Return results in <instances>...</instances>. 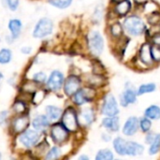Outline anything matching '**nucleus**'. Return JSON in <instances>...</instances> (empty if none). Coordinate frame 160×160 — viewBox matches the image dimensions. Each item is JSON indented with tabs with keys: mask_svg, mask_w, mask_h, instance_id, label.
<instances>
[{
	"mask_svg": "<svg viewBox=\"0 0 160 160\" xmlns=\"http://www.w3.org/2000/svg\"><path fill=\"white\" fill-rule=\"evenodd\" d=\"M156 90H157V84L155 82L142 83L137 88V95H138V97H141V96H143L145 94L153 93Z\"/></svg>",
	"mask_w": 160,
	"mask_h": 160,
	"instance_id": "25",
	"label": "nucleus"
},
{
	"mask_svg": "<svg viewBox=\"0 0 160 160\" xmlns=\"http://www.w3.org/2000/svg\"><path fill=\"white\" fill-rule=\"evenodd\" d=\"M53 29V22L49 18H41L36 24L33 36L36 38H42L52 34Z\"/></svg>",
	"mask_w": 160,
	"mask_h": 160,
	"instance_id": "6",
	"label": "nucleus"
},
{
	"mask_svg": "<svg viewBox=\"0 0 160 160\" xmlns=\"http://www.w3.org/2000/svg\"><path fill=\"white\" fill-rule=\"evenodd\" d=\"M93 72L95 74H100V75H103L104 72H105V68L103 67V65L98 62V61H94L93 63Z\"/></svg>",
	"mask_w": 160,
	"mask_h": 160,
	"instance_id": "37",
	"label": "nucleus"
},
{
	"mask_svg": "<svg viewBox=\"0 0 160 160\" xmlns=\"http://www.w3.org/2000/svg\"><path fill=\"white\" fill-rule=\"evenodd\" d=\"M143 115L152 121H157L160 119V107L158 105L153 104L147 107L143 112Z\"/></svg>",
	"mask_w": 160,
	"mask_h": 160,
	"instance_id": "23",
	"label": "nucleus"
},
{
	"mask_svg": "<svg viewBox=\"0 0 160 160\" xmlns=\"http://www.w3.org/2000/svg\"><path fill=\"white\" fill-rule=\"evenodd\" d=\"M145 134H146V135H145V138H144V142H145L146 144L150 145V144L152 143V142L154 141V139H155L157 133H154V132H152V131L150 130L149 132H147V133H145Z\"/></svg>",
	"mask_w": 160,
	"mask_h": 160,
	"instance_id": "40",
	"label": "nucleus"
},
{
	"mask_svg": "<svg viewBox=\"0 0 160 160\" xmlns=\"http://www.w3.org/2000/svg\"><path fill=\"white\" fill-rule=\"evenodd\" d=\"M64 81H65V78H64L63 73L58 70H54L51 73L48 79L47 86L52 91H58L63 86Z\"/></svg>",
	"mask_w": 160,
	"mask_h": 160,
	"instance_id": "13",
	"label": "nucleus"
},
{
	"mask_svg": "<svg viewBox=\"0 0 160 160\" xmlns=\"http://www.w3.org/2000/svg\"><path fill=\"white\" fill-rule=\"evenodd\" d=\"M160 152V133H157L154 141L149 145L148 153L150 156H156Z\"/></svg>",
	"mask_w": 160,
	"mask_h": 160,
	"instance_id": "27",
	"label": "nucleus"
},
{
	"mask_svg": "<svg viewBox=\"0 0 160 160\" xmlns=\"http://www.w3.org/2000/svg\"><path fill=\"white\" fill-rule=\"evenodd\" d=\"M30 120L27 115L20 114V116L16 117L11 124V128L14 133H22L29 126Z\"/></svg>",
	"mask_w": 160,
	"mask_h": 160,
	"instance_id": "16",
	"label": "nucleus"
},
{
	"mask_svg": "<svg viewBox=\"0 0 160 160\" xmlns=\"http://www.w3.org/2000/svg\"><path fill=\"white\" fill-rule=\"evenodd\" d=\"M32 126L37 131H45L50 126V120L47 115H38L32 121Z\"/></svg>",
	"mask_w": 160,
	"mask_h": 160,
	"instance_id": "20",
	"label": "nucleus"
},
{
	"mask_svg": "<svg viewBox=\"0 0 160 160\" xmlns=\"http://www.w3.org/2000/svg\"><path fill=\"white\" fill-rule=\"evenodd\" d=\"M144 153V146L134 141H127L126 143V156L138 157Z\"/></svg>",
	"mask_w": 160,
	"mask_h": 160,
	"instance_id": "17",
	"label": "nucleus"
},
{
	"mask_svg": "<svg viewBox=\"0 0 160 160\" xmlns=\"http://www.w3.org/2000/svg\"><path fill=\"white\" fill-rule=\"evenodd\" d=\"M8 115V112L7 111H3L0 112V126H5V124L7 123Z\"/></svg>",
	"mask_w": 160,
	"mask_h": 160,
	"instance_id": "41",
	"label": "nucleus"
},
{
	"mask_svg": "<svg viewBox=\"0 0 160 160\" xmlns=\"http://www.w3.org/2000/svg\"><path fill=\"white\" fill-rule=\"evenodd\" d=\"M151 55L155 64L160 63V45L151 43Z\"/></svg>",
	"mask_w": 160,
	"mask_h": 160,
	"instance_id": "32",
	"label": "nucleus"
},
{
	"mask_svg": "<svg viewBox=\"0 0 160 160\" xmlns=\"http://www.w3.org/2000/svg\"><path fill=\"white\" fill-rule=\"evenodd\" d=\"M31 51H32L31 47H23V48H22V50H21V52H22V53H25V54L30 53Z\"/></svg>",
	"mask_w": 160,
	"mask_h": 160,
	"instance_id": "45",
	"label": "nucleus"
},
{
	"mask_svg": "<svg viewBox=\"0 0 160 160\" xmlns=\"http://www.w3.org/2000/svg\"><path fill=\"white\" fill-rule=\"evenodd\" d=\"M68 130L62 125V123H56L52 127L51 137L58 144L65 142L68 139Z\"/></svg>",
	"mask_w": 160,
	"mask_h": 160,
	"instance_id": "10",
	"label": "nucleus"
},
{
	"mask_svg": "<svg viewBox=\"0 0 160 160\" xmlns=\"http://www.w3.org/2000/svg\"><path fill=\"white\" fill-rule=\"evenodd\" d=\"M100 112L104 116H116L119 114V104L112 93H108L104 96L100 107Z\"/></svg>",
	"mask_w": 160,
	"mask_h": 160,
	"instance_id": "3",
	"label": "nucleus"
},
{
	"mask_svg": "<svg viewBox=\"0 0 160 160\" xmlns=\"http://www.w3.org/2000/svg\"><path fill=\"white\" fill-rule=\"evenodd\" d=\"M78 118H79V123L82 122V123H83L84 126H91L96 119L95 110L92 108H86L82 111L80 117H78Z\"/></svg>",
	"mask_w": 160,
	"mask_h": 160,
	"instance_id": "18",
	"label": "nucleus"
},
{
	"mask_svg": "<svg viewBox=\"0 0 160 160\" xmlns=\"http://www.w3.org/2000/svg\"><path fill=\"white\" fill-rule=\"evenodd\" d=\"M109 32H110L111 37L116 40H119L121 38H123L125 36V30H124L123 24H122V22H120L118 21H114L113 22H112L110 24Z\"/></svg>",
	"mask_w": 160,
	"mask_h": 160,
	"instance_id": "19",
	"label": "nucleus"
},
{
	"mask_svg": "<svg viewBox=\"0 0 160 160\" xmlns=\"http://www.w3.org/2000/svg\"><path fill=\"white\" fill-rule=\"evenodd\" d=\"M22 22L18 19H12L8 22V29L11 32V37L13 38H17L22 30Z\"/></svg>",
	"mask_w": 160,
	"mask_h": 160,
	"instance_id": "24",
	"label": "nucleus"
},
{
	"mask_svg": "<svg viewBox=\"0 0 160 160\" xmlns=\"http://www.w3.org/2000/svg\"><path fill=\"white\" fill-rule=\"evenodd\" d=\"M122 24L125 33H127L129 37H134V38L140 37L145 34L147 30V25L143 21V19L136 14L126 16Z\"/></svg>",
	"mask_w": 160,
	"mask_h": 160,
	"instance_id": "1",
	"label": "nucleus"
},
{
	"mask_svg": "<svg viewBox=\"0 0 160 160\" xmlns=\"http://www.w3.org/2000/svg\"><path fill=\"white\" fill-rule=\"evenodd\" d=\"M102 17H103V8H102V6H98V7H97L96 10L94 12L93 19L96 22H99L102 20Z\"/></svg>",
	"mask_w": 160,
	"mask_h": 160,
	"instance_id": "38",
	"label": "nucleus"
},
{
	"mask_svg": "<svg viewBox=\"0 0 160 160\" xmlns=\"http://www.w3.org/2000/svg\"><path fill=\"white\" fill-rule=\"evenodd\" d=\"M137 58H138V61H140V63L143 65L145 68H151L155 65L152 55H151V42L150 41L144 42L142 45H141L138 51Z\"/></svg>",
	"mask_w": 160,
	"mask_h": 160,
	"instance_id": "8",
	"label": "nucleus"
},
{
	"mask_svg": "<svg viewBox=\"0 0 160 160\" xmlns=\"http://www.w3.org/2000/svg\"><path fill=\"white\" fill-rule=\"evenodd\" d=\"M158 27L159 28V31H160V21H159V22H158Z\"/></svg>",
	"mask_w": 160,
	"mask_h": 160,
	"instance_id": "49",
	"label": "nucleus"
},
{
	"mask_svg": "<svg viewBox=\"0 0 160 160\" xmlns=\"http://www.w3.org/2000/svg\"><path fill=\"white\" fill-rule=\"evenodd\" d=\"M82 85V80L76 75H70L64 82V91L68 97H72Z\"/></svg>",
	"mask_w": 160,
	"mask_h": 160,
	"instance_id": "11",
	"label": "nucleus"
},
{
	"mask_svg": "<svg viewBox=\"0 0 160 160\" xmlns=\"http://www.w3.org/2000/svg\"><path fill=\"white\" fill-rule=\"evenodd\" d=\"M139 126H140V130L142 133H147L151 130L153 123H152L151 119H149L143 115V117L139 118Z\"/></svg>",
	"mask_w": 160,
	"mask_h": 160,
	"instance_id": "28",
	"label": "nucleus"
},
{
	"mask_svg": "<svg viewBox=\"0 0 160 160\" xmlns=\"http://www.w3.org/2000/svg\"><path fill=\"white\" fill-rule=\"evenodd\" d=\"M46 114L50 121H57L62 116V110L55 106H47Z\"/></svg>",
	"mask_w": 160,
	"mask_h": 160,
	"instance_id": "26",
	"label": "nucleus"
},
{
	"mask_svg": "<svg viewBox=\"0 0 160 160\" xmlns=\"http://www.w3.org/2000/svg\"><path fill=\"white\" fill-rule=\"evenodd\" d=\"M47 77H46V74L44 72H38L36 74H34L33 76V80L37 82V83H42L46 81Z\"/></svg>",
	"mask_w": 160,
	"mask_h": 160,
	"instance_id": "39",
	"label": "nucleus"
},
{
	"mask_svg": "<svg viewBox=\"0 0 160 160\" xmlns=\"http://www.w3.org/2000/svg\"><path fill=\"white\" fill-rule=\"evenodd\" d=\"M104 45H105L104 38L98 31L93 30L88 34L87 46H88V49L92 55H94L96 57L99 56L103 52Z\"/></svg>",
	"mask_w": 160,
	"mask_h": 160,
	"instance_id": "2",
	"label": "nucleus"
},
{
	"mask_svg": "<svg viewBox=\"0 0 160 160\" xmlns=\"http://www.w3.org/2000/svg\"><path fill=\"white\" fill-rule=\"evenodd\" d=\"M0 41H1V38H0Z\"/></svg>",
	"mask_w": 160,
	"mask_h": 160,
	"instance_id": "51",
	"label": "nucleus"
},
{
	"mask_svg": "<svg viewBox=\"0 0 160 160\" xmlns=\"http://www.w3.org/2000/svg\"><path fill=\"white\" fill-rule=\"evenodd\" d=\"M132 9V3L130 0H123L115 3L112 8V12L117 17H126Z\"/></svg>",
	"mask_w": 160,
	"mask_h": 160,
	"instance_id": "15",
	"label": "nucleus"
},
{
	"mask_svg": "<svg viewBox=\"0 0 160 160\" xmlns=\"http://www.w3.org/2000/svg\"><path fill=\"white\" fill-rule=\"evenodd\" d=\"M101 126L110 133H115L120 130L121 124L118 115L116 116H105L102 119Z\"/></svg>",
	"mask_w": 160,
	"mask_h": 160,
	"instance_id": "14",
	"label": "nucleus"
},
{
	"mask_svg": "<svg viewBox=\"0 0 160 160\" xmlns=\"http://www.w3.org/2000/svg\"><path fill=\"white\" fill-rule=\"evenodd\" d=\"M1 157H2V156H1V153H0V159H1Z\"/></svg>",
	"mask_w": 160,
	"mask_h": 160,
	"instance_id": "50",
	"label": "nucleus"
},
{
	"mask_svg": "<svg viewBox=\"0 0 160 160\" xmlns=\"http://www.w3.org/2000/svg\"><path fill=\"white\" fill-rule=\"evenodd\" d=\"M139 129V118L136 116H130L126 120L122 128V133L127 137H132L135 134H137Z\"/></svg>",
	"mask_w": 160,
	"mask_h": 160,
	"instance_id": "12",
	"label": "nucleus"
},
{
	"mask_svg": "<svg viewBox=\"0 0 160 160\" xmlns=\"http://www.w3.org/2000/svg\"><path fill=\"white\" fill-rule=\"evenodd\" d=\"M39 139H40V134L36 129L35 130L25 129L23 132H22L21 136L19 137L20 142L26 148H32L36 146Z\"/></svg>",
	"mask_w": 160,
	"mask_h": 160,
	"instance_id": "9",
	"label": "nucleus"
},
{
	"mask_svg": "<svg viewBox=\"0 0 160 160\" xmlns=\"http://www.w3.org/2000/svg\"><path fill=\"white\" fill-rule=\"evenodd\" d=\"M12 110L14 111L15 113L17 114H23L26 111V105L23 101L22 100H17L14 102L13 106H12Z\"/></svg>",
	"mask_w": 160,
	"mask_h": 160,
	"instance_id": "34",
	"label": "nucleus"
},
{
	"mask_svg": "<svg viewBox=\"0 0 160 160\" xmlns=\"http://www.w3.org/2000/svg\"><path fill=\"white\" fill-rule=\"evenodd\" d=\"M106 78L104 77V75H100V74H92L89 75L87 78V82L89 86H92L94 88L97 87H101L103 85H105L106 83Z\"/></svg>",
	"mask_w": 160,
	"mask_h": 160,
	"instance_id": "21",
	"label": "nucleus"
},
{
	"mask_svg": "<svg viewBox=\"0 0 160 160\" xmlns=\"http://www.w3.org/2000/svg\"><path fill=\"white\" fill-rule=\"evenodd\" d=\"M101 139H102V141H104V142H111V141H112V136H111L110 132L108 131V132L102 133V135H101Z\"/></svg>",
	"mask_w": 160,
	"mask_h": 160,
	"instance_id": "43",
	"label": "nucleus"
},
{
	"mask_svg": "<svg viewBox=\"0 0 160 160\" xmlns=\"http://www.w3.org/2000/svg\"><path fill=\"white\" fill-rule=\"evenodd\" d=\"M126 143H127V140H125L122 137H116L113 139L112 146L117 155L121 157L126 156Z\"/></svg>",
	"mask_w": 160,
	"mask_h": 160,
	"instance_id": "22",
	"label": "nucleus"
},
{
	"mask_svg": "<svg viewBox=\"0 0 160 160\" xmlns=\"http://www.w3.org/2000/svg\"><path fill=\"white\" fill-rule=\"evenodd\" d=\"M146 21L148 22V24H150L151 26H158V22L160 21V11H153L150 13H147L146 15Z\"/></svg>",
	"mask_w": 160,
	"mask_h": 160,
	"instance_id": "29",
	"label": "nucleus"
},
{
	"mask_svg": "<svg viewBox=\"0 0 160 160\" xmlns=\"http://www.w3.org/2000/svg\"><path fill=\"white\" fill-rule=\"evenodd\" d=\"M121 1H123V0H112V2L113 4H115V3H118V2H121Z\"/></svg>",
	"mask_w": 160,
	"mask_h": 160,
	"instance_id": "48",
	"label": "nucleus"
},
{
	"mask_svg": "<svg viewBox=\"0 0 160 160\" xmlns=\"http://www.w3.org/2000/svg\"><path fill=\"white\" fill-rule=\"evenodd\" d=\"M61 156V149L59 147H52L46 155L45 159L47 160H54L59 158Z\"/></svg>",
	"mask_w": 160,
	"mask_h": 160,
	"instance_id": "35",
	"label": "nucleus"
},
{
	"mask_svg": "<svg viewBox=\"0 0 160 160\" xmlns=\"http://www.w3.org/2000/svg\"><path fill=\"white\" fill-rule=\"evenodd\" d=\"M73 0H49V4L57 8H68Z\"/></svg>",
	"mask_w": 160,
	"mask_h": 160,
	"instance_id": "33",
	"label": "nucleus"
},
{
	"mask_svg": "<svg viewBox=\"0 0 160 160\" xmlns=\"http://www.w3.org/2000/svg\"><path fill=\"white\" fill-rule=\"evenodd\" d=\"M79 160H89V158L85 155H82V156L79 157Z\"/></svg>",
	"mask_w": 160,
	"mask_h": 160,
	"instance_id": "46",
	"label": "nucleus"
},
{
	"mask_svg": "<svg viewBox=\"0 0 160 160\" xmlns=\"http://www.w3.org/2000/svg\"><path fill=\"white\" fill-rule=\"evenodd\" d=\"M12 57L11 51L9 49H2L0 50V64L5 65L10 62Z\"/></svg>",
	"mask_w": 160,
	"mask_h": 160,
	"instance_id": "31",
	"label": "nucleus"
},
{
	"mask_svg": "<svg viewBox=\"0 0 160 160\" xmlns=\"http://www.w3.org/2000/svg\"><path fill=\"white\" fill-rule=\"evenodd\" d=\"M96 97H97V89L87 85L85 87L80 88L72 96V100L76 105L82 106L86 103L94 101Z\"/></svg>",
	"mask_w": 160,
	"mask_h": 160,
	"instance_id": "4",
	"label": "nucleus"
},
{
	"mask_svg": "<svg viewBox=\"0 0 160 160\" xmlns=\"http://www.w3.org/2000/svg\"><path fill=\"white\" fill-rule=\"evenodd\" d=\"M137 89L134 88L131 82H127L125 85V90L120 96V105L124 108H127L129 105L135 104L137 102Z\"/></svg>",
	"mask_w": 160,
	"mask_h": 160,
	"instance_id": "7",
	"label": "nucleus"
},
{
	"mask_svg": "<svg viewBox=\"0 0 160 160\" xmlns=\"http://www.w3.org/2000/svg\"><path fill=\"white\" fill-rule=\"evenodd\" d=\"M151 39H152V43L160 45V31L155 32V33L151 36Z\"/></svg>",
	"mask_w": 160,
	"mask_h": 160,
	"instance_id": "42",
	"label": "nucleus"
},
{
	"mask_svg": "<svg viewBox=\"0 0 160 160\" xmlns=\"http://www.w3.org/2000/svg\"><path fill=\"white\" fill-rule=\"evenodd\" d=\"M62 125L70 132H75L79 128V118L75 109L68 108L62 114Z\"/></svg>",
	"mask_w": 160,
	"mask_h": 160,
	"instance_id": "5",
	"label": "nucleus"
},
{
	"mask_svg": "<svg viewBox=\"0 0 160 160\" xmlns=\"http://www.w3.org/2000/svg\"><path fill=\"white\" fill-rule=\"evenodd\" d=\"M149 0H133L134 4L137 6V7H143Z\"/></svg>",
	"mask_w": 160,
	"mask_h": 160,
	"instance_id": "44",
	"label": "nucleus"
},
{
	"mask_svg": "<svg viewBox=\"0 0 160 160\" xmlns=\"http://www.w3.org/2000/svg\"><path fill=\"white\" fill-rule=\"evenodd\" d=\"M3 78H4V76H3V74L0 72V84H1V82H2V81H3Z\"/></svg>",
	"mask_w": 160,
	"mask_h": 160,
	"instance_id": "47",
	"label": "nucleus"
},
{
	"mask_svg": "<svg viewBox=\"0 0 160 160\" xmlns=\"http://www.w3.org/2000/svg\"><path fill=\"white\" fill-rule=\"evenodd\" d=\"M2 4L11 11H15L19 7V0H1Z\"/></svg>",
	"mask_w": 160,
	"mask_h": 160,
	"instance_id": "36",
	"label": "nucleus"
},
{
	"mask_svg": "<svg viewBox=\"0 0 160 160\" xmlns=\"http://www.w3.org/2000/svg\"><path fill=\"white\" fill-rule=\"evenodd\" d=\"M113 158V153L110 149H101L96 156V160H112Z\"/></svg>",
	"mask_w": 160,
	"mask_h": 160,
	"instance_id": "30",
	"label": "nucleus"
}]
</instances>
